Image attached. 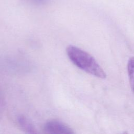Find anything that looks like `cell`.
Listing matches in <instances>:
<instances>
[{
  "mask_svg": "<svg viewBox=\"0 0 134 134\" xmlns=\"http://www.w3.org/2000/svg\"><path fill=\"white\" fill-rule=\"evenodd\" d=\"M17 121L21 129L28 133H37V130L34 125L26 117L20 115L17 117Z\"/></svg>",
  "mask_w": 134,
  "mask_h": 134,
  "instance_id": "cell-3",
  "label": "cell"
},
{
  "mask_svg": "<svg viewBox=\"0 0 134 134\" xmlns=\"http://www.w3.org/2000/svg\"><path fill=\"white\" fill-rule=\"evenodd\" d=\"M66 52L70 61L81 70L99 78H106V73L101 66L87 52L76 46L70 45L66 48Z\"/></svg>",
  "mask_w": 134,
  "mask_h": 134,
  "instance_id": "cell-1",
  "label": "cell"
},
{
  "mask_svg": "<svg viewBox=\"0 0 134 134\" xmlns=\"http://www.w3.org/2000/svg\"><path fill=\"white\" fill-rule=\"evenodd\" d=\"M45 132L51 134H72L73 129L65 123L56 119L48 121L44 125Z\"/></svg>",
  "mask_w": 134,
  "mask_h": 134,
  "instance_id": "cell-2",
  "label": "cell"
},
{
  "mask_svg": "<svg viewBox=\"0 0 134 134\" xmlns=\"http://www.w3.org/2000/svg\"><path fill=\"white\" fill-rule=\"evenodd\" d=\"M127 70L130 87L134 94V56L129 59L128 62Z\"/></svg>",
  "mask_w": 134,
  "mask_h": 134,
  "instance_id": "cell-4",
  "label": "cell"
}]
</instances>
